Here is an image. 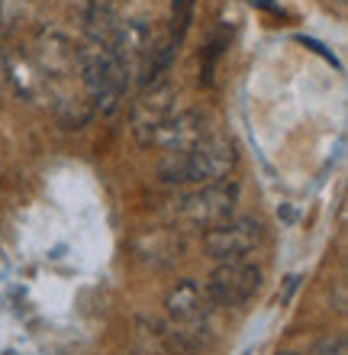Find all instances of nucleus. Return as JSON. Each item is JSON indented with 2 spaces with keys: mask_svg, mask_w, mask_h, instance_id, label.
<instances>
[{
  "mask_svg": "<svg viewBox=\"0 0 348 355\" xmlns=\"http://www.w3.org/2000/svg\"><path fill=\"white\" fill-rule=\"evenodd\" d=\"M239 152L232 142L213 139L203 146L184 152H165V159L158 162V175L165 184H178V187H190V184H207V181H223L229 171L235 168Z\"/></svg>",
  "mask_w": 348,
  "mask_h": 355,
  "instance_id": "nucleus-1",
  "label": "nucleus"
},
{
  "mask_svg": "<svg viewBox=\"0 0 348 355\" xmlns=\"http://www.w3.org/2000/svg\"><path fill=\"white\" fill-rule=\"evenodd\" d=\"M129 71L116 55L113 36H94L81 49V81L100 113H113L129 87Z\"/></svg>",
  "mask_w": 348,
  "mask_h": 355,
  "instance_id": "nucleus-2",
  "label": "nucleus"
},
{
  "mask_svg": "<svg viewBox=\"0 0 348 355\" xmlns=\"http://www.w3.org/2000/svg\"><path fill=\"white\" fill-rule=\"evenodd\" d=\"M235 200H239V187L223 181H207V184H190L171 197V214L190 226H210L223 223L235 214Z\"/></svg>",
  "mask_w": 348,
  "mask_h": 355,
  "instance_id": "nucleus-3",
  "label": "nucleus"
},
{
  "mask_svg": "<svg viewBox=\"0 0 348 355\" xmlns=\"http://www.w3.org/2000/svg\"><path fill=\"white\" fill-rule=\"evenodd\" d=\"M264 281L262 265L232 259V262H219L213 275L207 278V300L217 307H242L245 300L258 294Z\"/></svg>",
  "mask_w": 348,
  "mask_h": 355,
  "instance_id": "nucleus-4",
  "label": "nucleus"
},
{
  "mask_svg": "<svg viewBox=\"0 0 348 355\" xmlns=\"http://www.w3.org/2000/svg\"><path fill=\"white\" fill-rule=\"evenodd\" d=\"M264 243V223L255 216H229L223 223L203 230V249L219 262L245 259Z\"/></svg>",
  "mask_w": 348,
  "mask_h": 355,
  "instance_id": "nucleus-5",
  "label": "nucleus"
},
{
  "mask_svg": "<svg viewBox=\"0 0 348 355\" xmlns=\"http://www.w3.org/2000/svg\"><path fill=\"white\" fill-rule=\"evenodd\" d=\"M165 310H168L171 323H174V329H178L181 343H187L190 336H200L210 323L207 297H203V291L197 288V281H190V278L178 281V284L168 291Z\"/></svg>",
  "mask_w": 348,
  "mask_h": 355,
  "instance_id": "nucleus-6",
  "label": "nucleus"
},
{
  "mask_svg": "<svg viewBox=\"0 0 348 355\" xmlns=\"http://www.w3.org/2000/svg\"><path fill=\"white\" fill-rule=\"evenodd\" d=\"M174 113V87L168 81H149L139 101L132 103V136L139 146H149L158 126Z\"/></svg>",
  "mask_w": 348,
  "mask_h": 355,
  "instance_id": "nucleus-7",
  "label": "nucleus"
},
{
  "mask_svg": "<svg viewBox=\"0 0 348 355\" xmlns=\"http://www.w3.org/2000/svg\"><path fill=\"white\" fill-rule=\"evenodd\" d=\"M213 139V132L207 126V116L200 110H184V113H171L168 120L158 126V132L152 136L149 146H158L165 152H184L194 146Z\"/></svg>",
  "mask_w": 348,
  "mask_h": 355,
  "instance_id": "nucleus-8",
  "label": "nucleus"
},
{
  "mask_svg": "<svg viewBox=\"0 0 348 355\" xmlns=\"http://www.w3.org/2000/svg\"><path fill=\"white\" fill-rule=\"evenodd\" d=\"M184 249H187L184 236L171 226H149V230H139L132 236L136 262L149 265V268H168L184 255Z\"/></svg>",
  "mask_w": 348,
  "mask_h": 355,
  "instance_id": "nucleus-9",
  "label": "nucleus"
},
{
  "mask_svg": "<svg viewBox=\"0 0 348 355\" xmlns=\"http://www.w3.org/2000/svg\"><path fill=\"white\" fill-rule=\"evenodd\" d=\"M190 19H194V0H174V17H171V36H168V49H174L184 42L190 29Z\"/></svg>",
  "mask_w": 348,
  "mask_h": 355,
  "instance_id": "nucleus-10",
  "label": "nucleus"
},
{
  "mask_svg": "<svg viewBox=\"0 0 348 355\" xmlns=\"http://www.w3.org/2000/svg\"><path fill=\"white\" fill-rule=\"evenodd\" d=\"M316 355H345V339L342 336L322 339L320 346H316Z\"/></svg>",
  "mask_w": 348,
  "mask_h": 355,
  "instance_id": "nucleus-11",
  "label": "nucleus"
},
{
  "mask_svg": "<svg viewBox=\"0 0 348 355\" xmlns=\"http://www.w3.org/2000/svg\"><path fill=\"white\" fill-rule=\"evenodd\" d=\"M300 42H303V46H310L313 52H320V55L326 58V62H332V65H339V62H336V55H332V52H326V46H322V42H316V39H306V36H300Z\"/></svg>",
  "mask_w": 348,
  "mask_h": 355,
  "instance_id": "nucleus-12",
  "label": "nucleus"
}]
</instances>
